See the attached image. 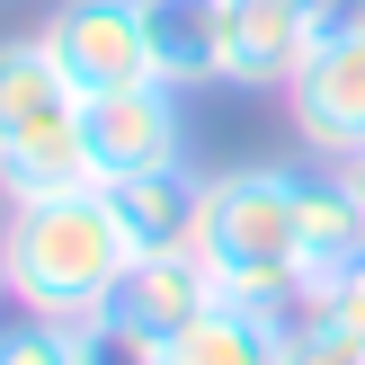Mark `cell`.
Returning a JSON list of instances; mask_svg holds the SVG:
<instances>
[{
	"instance_id": "cell-18",
	"label": "cell",
	"mask_w": 365,
	"mask_h": 365,
	"mask_svg": "<svg viewBox=\"0 0 365 365\" xmlns=\"http://www.w3.org/2000/svg\"><path fill=\"white\" fill-rule=\"evenodd\" d=\"M339 170H348V187H356V205H365V152H356V160H339Z\"/></svg>"
},
{
	"instance_id": "cell-7",
	"label": "cell",
	"mask_w": 365,
	"mask_h": 365,
	"mask_svg": "<svg viewBox=\"0 0 365 365\" xmlns=\"http://www.w3.org/2000/svg\"><path fill=\"white\" fill-rule=\"evenodd\" d=\"M330 0H223V89H285L321 45Z\"/></svg>"
},
{
	"instance_id": "cell-15",
	"label": "cell",
	"mask_w": 365,
	"mask_h": 365,
	"mask_svg": "<svg viewBox=\"0 0 365 365\" xmlns=\"http://www.w3.org/2000/svg\"><path fill=\"white\" fill-rule=\"evenodd\" d=\"M0 365H71V321H36L9 303L0 321Z\"/></svg>"
},
{
	"instance_id": "cell-9",
	"label": "cell",
	"mask_w": 365,
	"mask_h": 365,
	"mask_svg": "<svg viewBox=\"0 0 365 365\" xmlns=\"http://www.w3.org/2000/svg\"><path fill=\"white\" fill-rule=\"evenodd\" d=\"M294 223H303L312 294H321L348 259H365V205H356V187H348L339 160H303V170H294Z\"/></svg>"
},
{
	"instance_id": "cell-1",
	"label": "cell",
	"mask_w": 365,
	"mask_h": 365,
	"mask_svg": "<svg viewBox=\"0 0 365 365\" xmlns=\"http://www.w3.org/2000/svg\"><path fill=\"white\" fill-rule=\"evenodd\" d=\"M134 277V241H125L107 187L36 196V205L0 214V294L36 321H89L116 303V285Z\"/></svg>"
},
{
	"instance_id": "cell-2",
	"label": "cell",
	"mask_w": 365,
	"mask_h": 365,
	"mask_svg": "<svg viewBox=\"0 0 365 365\" xmlns=\"http://www.w3.org/2000/svg\"><path fill=\"white\" fill-rule=\"evenodd\" d=\"M196 259L214 267L223 303L250 312H312V267H303V223H294V170L277 160H241V170L205 178V214H196Z\"/></svg>"
},
{
	"instance_id": "cell-10",
	"label": "cell",
	"mask_w": 365,
	"mask_h": 365,
	"mask_svg": "<svg viewBox=\"0 0 365 365\" xmlns=\"http://www.w3.org/2000/svg\"><path fill=\"white\" fill-rule=\"evenodd\" d=\"M214 303H223V285H214V267L196 259V250H170V259H134V277L116 285V312L143 321L152 339H178L187 321H205Z\"/></svg>"
},
{
	"instance_id": "cell-6",
	"label": "cell",
	"mask_w": 365,
	"mask_h": 365,
	"mask_svg": "<svg viewBox=\"0 0 365 365\" xmlns=\"http://www.w3.org/2000/svg\"><path fill=\"white\" fill-rule=\"evenodd\" d=\"M294 134L312 160H356L365 152V36H321L312 63L285 81Z\"/></svg>"
},
{
	"instance_id": "cell-16",
	"label": "cell",
	"mask_w": 365,
	"mask_h": 365,
	"mask_svg": "<svg viewBox=\"0 0 365 365\" xmlns=\"http://www.w3.org/2000/svg\"><path fill=\"white\" fill-rule=\"evenodd\" d=\"M312 312H321V321H339L348 339H365V259H348L330 285H321V294H312Z\"/></svg>"
},
{
	"instance_id": "cell-8",
	"label": "cell",
	"mask_w": 365,
	"mask_h": 365,
	"mask_svg": "<svg viewBox=\"0 0 365 365\" xmlns=\"http://www.w3.org/2000/svg\"><path fill=\"white\" fill-rule=\"evenodd\" d=\"M107 205H116L134 259H170L196 250V214H205V178L178 160V170H143V178H107Z\"/></svg>"
},
{
	"instance_id": "cell-17",
	"label": "cell",
	"mask_w": 365,
	"mask_h": 365,
	"mask_svg": "<svg viewBox=\"0 0 365 365\" xmlns=\"http://www.w3.org/2000/svg\"><path fill=\"white\" fill-rule=\"evenodd\" d=\"M321 36H365V0H330L321 9Z\"/></svg>"
},
{
	"instance_id": "cell-3",
	"label": "cell",
	"mask_w": 365,
	"mask_h": 365,
	"mask_svg": "<svg viewBox=\"0 0 365 365\" xmlns=\"http://www.w3.org/2000/svg\"><path fill=\"white\" fill-rule=\"evenodd\" d=\"M98 187L89 170V98L53 71L36 36H0V205Z\"/></svg>"
},
{
	"instance_id": "cell-13",
	"label": "cell",
	"mask_w": 365,
	"mask_h": 365,
	"mask_svg": "<svg viewBox=\"0 0 365 365\" xmlns=\"http://www.w3.org/2000/svg\"><path fill=\"white\" fill-rule=\"evenodd\" d=\"M71 365H170V339H152L143 321H125L107 303V312L71 321Z\"/></svg>"
},
{
	"instance_id": "cell-5",
	"label": "cell",
	"mask_w": 365,
	"mask_h": 365,
	"mask_svg": "<svg viewBox=\"0 0 365 365\" xmlns=\"http://www.w3.org/2000/svg\"><path fill=\"white\" fill-rule=\"evenodd\" d=\"M187 160V107L170 81H134L89 98V170L107 178H143V170H178Z\"/></svg>"
},
{
	"instance_id": "cell-4",
	"label": "cell",
	"mask_w": 365,
	"mask_h": 365,
	"mask_svg": "<svg viewBox=\"0 0 365 365\" xmlns=\"http://www.w3.org/2000/svg\"><path fill=\"white\" fill-rule=\"evenodd\" d=\"M36 45L53 53V71H63L81 98L152 81V18H143V0H53L45 27H36Z\"/></svg>"
},
{
	"instance_id": "cell-12",
	"label": "cell",
	"mask_w": 365,
	"mask_h": 365,
	"mask_svg": "<svg viewBox=\"0 0 365 365\" xmlns=\"http://www.w3.org/2000/svg\"><path fill=\"white\" fill-rule=\"evenodd\" d=\"M277 339L285 321L277 312H250V303H214L205 321L170 339V365H277Z\"/></svg>"
},
{
	"instance_id": "cell-11",
	"label": "cell",
	"mask_w": 365,
	"mask_h": 365,
	"mask_svg": "<svg viewBox=\"0 0 365 365\" xmlns=\"http://www.w3.org/2000/svg\"><path fill=\"white\" fill-rule=\"evenodd\" d=\"M143 18H152V81H170L178 98L223 81V0H143Z\"/></svg>"
},
{
	"instance_id": "cell-14",
	"label": "cell",
	"mask_w": 365,
	"mask_h": 365,
	"mask_svg": "<svg viewBox=\"0 0 365 365\" xmlns=\"http://www.w3.org/2000/svg\"><path fill=\"white\" fill-rule=\"evenodd\" d=\"M277 365H365V339H348L339 321H321V312H294L285 339H277Z\"/></svg>"
}]
</instances>
